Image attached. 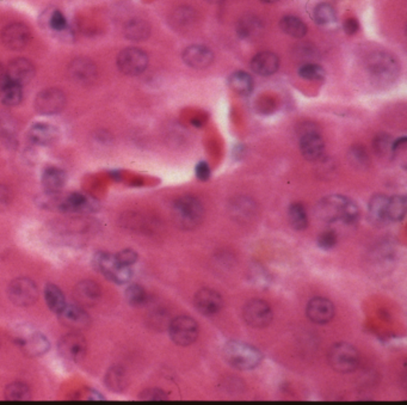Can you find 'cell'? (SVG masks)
I'll list each match as a JSON object with an SVG mask.
<instances>
[{
    "instance_id": "cell-41",
    "label": "cell",
    "mask_w": 407,
    "mask_h": 405,
    "mask_svg": "<svg viewBox=\"0 0 407 405\" xmlns=\"http://www.w3.org/2000/svg\"><path fill=\"white\" fill-rule=\"evenodd\" d=\"M48 27L55 32H65L69 28V23L67 19L64 14L60 12L59 10H54L51 11L49 16H48Z\"/></svg>"
},
{
    "instance_id": "cell-8",
    "label": "cell",
    "mask_w": 407,
    "mask_h": 405,
    "mask_svg": "<svg viewBox=\"0 0 407 405\" xmlns=\"http://www.w3.org/2000/svg\"><path fill=\"white\" fill-rule=\"evenodd\" d=\"M8 294L16 306L27 308L36 303L38 290L34 281L27 277H19L10 284Z\"/></svg>"
},
{
    "instance_id": "cell-39",
    "label": "cell",
    "mask_w": 407,
    "mask_h": 405,
    "mask_svg": "<svg viewBox=\"0 0 407 405\" xmlns=\"http://www.w3.org/2000/svg\"><path fill=\"white\" fill-rule=\"evenodd\" d=\"M126 299L132 306H141L147 300L146 290L140 285H130L126 290Z\"/></svg>"
},
{
    "instance_id": "cell-46",
    "label": "cell",
    "mask_w": 407,
    "mask_h": 405,
    "mask_svg": "<svg viewBox=\"0 0 407 405\" xmlns=\"http://www.w3.org/2000/svg\"><path fill=\"white\" fill-rule=\"evenodd\" d=\"M115 256H116L117 261H119L121 264L127 266V267H132L134 263L137 262V258H139L137 253L132 249L122 250V251L116 253Z\"/></svg>"
},
{
    "instance_id": "cell-14",
    "label": "cell",
    "mask_w": 407,
    "mask_h": 405,
    "mask_svg": "<svg viewBox=\"0 0 407 405\" xmlns=\"http://www.w3.org/2000/svg\"><path fill=\"white\" fill-rule=\"evenodd\" d=\"M58 349L64 359L72 362H79L85 356L87 342L85 337L79 334H67L60 340Z\"/></svg>"
},
{
    "instance_id": "cell-51",
    "label": "cell",
    "mask_w": 407,
    "mask_h": 405,
    "mask_svg": "<svg viewBox=\"0 0 407 405\" xmlns=\"http://www.w3.org/2000/svg\"><path fill=\"white\" fill-rule=\"evenodd\" d=\"M261 3H266V4H275L277 3L279 0H261Z\"/></svg>"
},
{
    "instance_id": "cell-16",
    "label": "cell",
    "mask_w": 407,
    "mask_h": 405,
    "mask_svg": "<svg viewBox=\"0 0 407 405\" xmlns=\"http://www.w3.org/2000/svg\"><path fill=\"white\" fill-rule=\"evenodd\" d=\"M69 74L74 83L89 86L96 82L98 71L90 59L78 58L69 64Z\"/></svg>"
},
{
    "instance_id": "cell-25",
    "label": "cell",
    "mask_w": 407,
    "mask_h": 405,
    "mask_svg": "<svg viewBox=\"0 0 407 405\" xmlns=\"http://www.w3.org/2000/svg\"><path fill=\"white\" fill-rule=\"evenodd\" d=\"M59 138V130L49 124H35L29 129L30 141L40 146H49Z\"/></svg>"
},
{
    "instance_id": "cell-32",
    "label": "cell",
    "mask_w": 407,
    "mask_h": 405,
    "mask_svg": "<svg viewBox=\"0 0 407 405\" xmlns=\"http://www.w3.org/2000/svg\"><path fill=\"white\" fill-rule=\"evenodd\" d=\"M279 27L284 34L294 38H302L307 34V25L296 16H284L279 22Z\"/></svg>"
},
{
    "instance_id": "cell-22",
    "label": "cell",
    "mask_w": 407,
    "mask_h": 405,
    "mask_svg": "<svg viewBox=\"0 0 407 405\" xmlns=\"http://www.w3.org/2000/svg\"><path fill=\"white\" fill-rule=\"evenodd\" d=\"M101 288L100 285L91 280H84L79 282L74 288V297L79 305L91 308L101 299Z\"/></svg>"
},
{
    "instance_id": "cell-43",
    "label": "cell",
    "mask_w": 407,
    "mask_h": 405,
    "mask_svg": "<svg viewBox=\"0 0 407 405\" xmlns=\"http://www.w3.org/2000/svg\"><path fill=\"white\" fill-rule=\"evenodd\" d=\"M192 21H194V14H192L191 10L188 8L177 10V12H174L172 16V23L177 25L178 28L187 27L189 23H191Z\"/></svg>"
},
{
    "instance_id": "cell-2",
    "label": "cell",
    "mask_w": 407,
    "mask_h": 405,
    "mask_svg": "<svg viewBox=\"0 0 407 405\" xmlns=\"http://www.w3.org/2000/svg\"><path fill=\"white\" fill-rule=\"evenodd\" d=\"M367 72L377 86H388L398 79L400 64L398 59L387 51H375L367 60Z\"/></svg>"
},
{
    "instance_id": "cell-27",
    "label": "cell",
    "mask_w": 407,
    "mask_h": 405,
    "mask_svg": "<svg viewBox=\"0 0 407 405\" xmlns=\"http://www.w3.org/2000/svg\"><path fill=\"white\" fill-rule=\"evenodd\" d=\"M67 176L64 170L59 167H48L42 175V187L45 193L58 194L64 189Z\"/></svg>"
},
{
    "instance_id": "cell-6",
    "label": "cell",
    "mask_w": 407,
    "mask_h": 405,
    "mask_svg": "<svg viewBox=\"0 0 407 405\" xmlns=\"http://www.w3.org/2000/svg\"><path fill=\"white\" fill-rule=\"evenodd\" d=\"M329 362L336 372L350 373L358 367L360 354L353 345L344 342L336 343L329 349Z\"/></svg>"
},
{
    "instance_id": "cell-26",
    "label": "cell",
    "mask_w": 407,
    "mask_h": 405,
    "mask_svg": "<svg viewBox=\"0 0 407 405\" xmlns=\"http://www.w3.org/2000/svg\"><path fill=\"white\" fill-rule=\"evenodd\" d=\"M387 203H388V198L386 195L377 194L371 198L368 206V218L373 225L384 226L388 222Z\"/></svg>"
},
{
    "instance_id": "cell-13",
    "label": "cell",
    "mask_w": 407,
    "mask_h": 405,
    "mask_svg": "<svg viewBox=\"0 0 407 405\" xmlns=\"http://www.w3.org/2000/svg\"><path fill=\"white\" fill-rule=\"evenodd\" d=\"M300 150L302 156L307 161H319L323 157L325 151V143L324 139L316 128L308 127L303 129L300 137Z\"/></svg>"
},
{
    "instance_id": "cell-24",
    "label": "cell",
    "mask_w": 407,
    "mask_h": 405,
    "mask_svg": "<svg viewBox=\"0 0 407 405\" xmlns=\"http://www.w3.org/2000/svg\"><path fill=\"white\" fill-rule=\"evenodd\" d=\"M264 29V24L256 14H245L239 19L235 32L238 36L243 40H255L261 36Z\"/></svg>"
},
{
    "instance_id": "cell-38",
    "label": "cell",
    "mask_w": 407,
    "mask_h": 405,
    "mask_svg": "<svg viewBox=\"0 0 407 405\" xmlns=\"http://www.w3.org/2000/svg\"><path fill=\"white\" fill-rule=\"evenodd\" d=\"M299 76L306 80L312 82H321L325 78V69H323L321 65L314 64V62H307L302 65L299 69Z\"/></svg>"
},
{
    "instance_id": "cell-42",
    "label": "cell",
    "mask_w": 407,
    "mask_h": 405,
    "mask_svg": "<svg viewBox=\"0 0 407 405\" xmlns=\"http://www.w3.org/2000/svg\"><path fill=\"white\" fill-rule=\"evenodd\" d=\"M392 145H393V141L387 134L376 135L375 140H374V150H375L376 154L387 156L388 153H392Z\"/></svg>"
},
{
    "instance_id": "cell-36",
    "label": "cell",
    "mask_w": 407,
    "mask_h": 405,
    "mask_svg": "<svg viewBox=\"0 0 407 405\" xmlns=\"http://www.w3.org/2000/svg\"><path fill=\"white\" fill-rule=\"evenodd\" d=\"M4 395L8 401H29L32 398L30 387L22 382L9 384L5 389Z\"/></svg>"
},
{
    "instance_id": "cell-23",
    "label": "cell",
    "mask_w": 407,
    "mask_h": 405,
    "mask_svg": "<svg viewBox=\"0 0 407 405\" xmlns=\"http://www.w3.org/2000/svg\"><path fill=\"white\" fill-rule=\"evenodd\" d=\"M279 67V56L272 51H261L253 56L251 69L255 73L261 77H268L277 72Z\"/></svg>"
},
{
    "instance_id": "cell-7",
    "label": "cell",
    "mask_w": 407,
    "mask_h": 405,
    "mask_svg": "<svg viewBox=\"0 0 407 405\" xmlns=\"http://www.w3.org/2000/svg\"><path fill=\"white\" fill-rule=\"evenodd\" d=\"M169 334L176 345L188 347L198 337V324L189 316H178L170 323Z\"/></svg>"
},
{
    "instance_id": "cell-45",
    "label": "cell",
    "mask_w": 407,
    "mask_h": 405,
    "mask_svg": "<svg viewBox=\"0 0 407 405\" xmlns=\"http://www.w3.org/2000/svg\"><path fill=\"white\" fill-rule=\"evenodd\" d=\"M337 243V235L334 231H325L318 238V245L323 250H329Z\"/></svg>"
},
{
    "instance_id": "cell-37",
    "label": "cell",
    "mask_w": 407,
    "mask_h": 405,
    "mask_svg": "<svg viewBox=\"0 0 407 405\" xmlns=\"http://www.w3.org/2000/svg\"><path fill=\"white\" fill-rule=\"evenodd\" d=\"M288 217L289 222L294 230L303 231L308 225L306 209L301 203H293L289 207Z\"/></svg>"
},
{
    "instance_id": "cell-50",
    "label": "cell",
    "mask_w": 407,
    "mask_h": 405,
    "mask_svg": "<svg viewBox=\"0 0 407 405\" xmlns=\"http://www.w3.org/2000/svg\"><path fill=\"white\" fill-rule=\"evenodd\" d=\"M9 203V193L4 187H0V206Z\"/></svg>"
},
{
    "instance_id": "cell-28",
    "label": "cell",
    "mask_w": 407,
    "mask_h": 405,
    "mask_svg": "<svg viewBox=\"0 0 407 405\" xmlns=\"http://www.w3.org/2000/svg\"><path fill=\"white\" fill-rule=\"evenodd\" d=\"M23 100V90L22 85L14 83L10 80L5 76L3 80L0 82V101L4 103L5 106H19Z\"/></svg>"
},
{
    "instance_id": "cell-29",
    "label": "cell",
    "mask_w": 407,
    "mask_h": 405,
    "mask_svg": "<svg viewBox=\"0 0 407 405\" xmlns=\"http://www.w3.org/2000/svg\"><path fill=\"white\" fill-rule=\"evenodd\" d=\"M104 382H106V386L109 389L110 391L121 393L128 386L127 372L121 366H114L106 372Z\"/></svg>"
},
{
    "instance_id": "cell-30",
    "label": "cell",
    "mask_w": 407,
    "mask_h": 405,
    "mask_svg": "<svg viewBox=\"0 0 407 405\" xmlns=\"http://www.w3.org/2000/svg\"><path fill=\"white\" fill-rule=\"evenodd\" d=\"M151 34L150 24L140 19H130L124 27V35L130 41H145Z\"/></svg>"
},
{
    "instance_id": "cell-10",
    "label": "cell",
    "mask_w": 407,
    "mask_h": 405,
    "mask_svg": "<svg viewBox=\"0 0 407 405\" xmlns=\"http://www.w3.org/2000/svg\"><path fill=\"white\" fill-rule=\"evenodd\" d=\"M148 56L139 48H126L117 56V67L126 76H139L145 72Z\"/></svg>"
},
{
    "instance_id": "cell-9",
    "label": "cell",
    "mask_w": 407,
    "mask_h": 405,
    "mask_svg": "<svg viewBox=\"0 0 407 405\" xmlns=\"http://www.w3.org/2000/svg\"><path fill=\"white\" fill-rule=\"evenodd\" d=\"M244 321L253 329H263L270 324L274 313L270 305L264 300H250L243 310Z\"/></svg>"
},
{
    "instance_id": "cell-1",
    "label": "cell",
    "mask_w": 407,
    "mask_h": 405,
    "mask_svg": "<svg viewBox=\"0 0 407 405\" xmlns=\"http://www.w3.org/2000/svg\"><path fill=\"white\" fill-rule=\"evenodd\" d=\"M316 217L324 222H337L353 225L360 219V208L353 200L343 195H329L321 200L316 209Z\"/></svg>"
},
{
    "instance_id": "cell-52",
    "label": "cell",
    "mask_w": 407,
    "mask_h": 405,
    "mask_svg": "<svg viewBox=\"0 0 407 405\" xmlns=\"http://www.w3.org/2000/svg\"><path fill=\"white\" fill-rule=\"evenodd\" d=\"M207 1H209L211 4H220V3H224V0H207Z\"/></svg>"
},
{
    "instance_id": "cell-21",
    "label": "cell",
    "mask_w": 407,
    "mask_h": 405,
    "mask_svg": "<svg viewBox=\"0 0 407 405\" xmlns=\"http://www.w3.org/2000/svg\"><path fill=\"white\" fill-rule=\"evenodd\" d=\"M35 76V66L25 58H19L11 61L8 67L6 77L19 85L30 83Z\"/></svg>"
},
{
    "instance_id": "cell-4",
    "label": "cell",
    "mask_w": 407,
    "mask_h": 405,
    "mask_svg": "<svg viewBox=\"0 0 407 405\" xmlns=\"http://www.w3.org/2000/svg\"><path fill=\"white\" fill-rule=\"evenodd\" d=\"M172 216L181 229L194 230L203 220L205 208L198 198L191 195H184L174 201Z\"/></svg>"
},
{
    "instance_id": "cell-11",
    "label": "cell",
    "mask_w": 407,
    "mask_h": 405,
    "mask_svg": "<svg viewBox=\"0 0 407 405\" xmlns=\"http://www.w3.org/2000/svg\"><path fill=\"white\" fill-rule=\"evenodd\" d=\"M66 96L60 89H45L38 93L35 100L37 113L42 115H56L64 111Z\"/></svg>"
},
{
    "instance_id": "cell-15",
    "label": "cell",
    "mask_w": 407,
    "mask_h": 405,
    "mask_svg": "<svg viewBox=\"0 0 407 405\" xmlns=\"http://www.w3.org/2000/svg\"><path fill=\"white\" fill-rule=\"evenodd\" d=\"M32 40V30L25 24L12 23L5 27L1 32V41L11 51H21Z\"/></svg>"
},
{
    "instance_id": "cell-49",
    "label": "cell",
    "mask_w": 407,
    "mask_h": 405,
    "mask_svg": "<svg viewBox=\"0 0 407 405\" xmlns=\"http://www.w3.org/2000/svg\"><path fill=\"white\" fill-rule=\"evenodd\" d=\"M343 27L344 32H347L348 35H353V34H356V32H358L360 24L357 22V19H348L344 22Z\"/></svg>"
},
{
    "instance_id": "cell-33",
    "label": "cell",
    "mask_w": 407,
    "mask_h": 405,
    "mask_svg": "<svg viewBox=\"0 0 407 405\" xmlns=\"http://www.w3.org/2000/svg\"><path fill=\"white\" fill-rule=\"evenodd\" d=\"M45 298H46V303L48 308L53 311V312L59 314L65 306H66V299H65L64 293L62 290H60L58 286L54 284H48L45 288Z\"/></svg>"
},
{
    "instance_id": "cell-34",
    "label": "cell",
    "mask_w": 407,
    "mask_h": 405,
    "mask_svg": "<svg viewBox=\"0 0 407 405\" xmlns=\"http://www.w3.org/2000/svg\"><path fill=\"white\" fill-rule=\"evenodd\" d=\"M313 19L316 21V23L321 27H329V25L336 23L337 14H336V10L334 9L332 5L321 3L314 8Z\"/></svg>"
},
{
    "instance_id": "cell-20",
    "label": "cell",
    "mask_w": 407,
    "mask_h": 405,
    "mask_svg": "<svg viewBox=\"0 0 407 405\" xmlns=\"http://www.w3.org/2000/svg\"><path fill=\"white\" fill-rule=\"evenodd\" d=\"M59 318L65 327L74 330L86 329L91 324V318L89 313L82 309V306L77 305H66L64 310L59 313Z\"/></svg>"
},
{
    "instance_id": "cell-5",
    "label": "cell",
    "mask_w": 407,
    "mask_h": 405,
    "mask_svg": "<svg viewBox=\"0 0 407 405\" xmlns=\"http://www.w3.org/2000/svg\"><path fill=\"white\" fill-rule=\"evenodd\" d=\"M92 263L96 270L102 273L108 280L113 281L115 284L124 285V284H128L132 279L130 267L121 264L116 256L111 253H103V251L95 253Z\"/></svg>"
},
{
    "instance_id": "cell-12",
    "label": "cell",
    "mask_w": 407,
    "mask_h": 405,
    "mask_svg": "<svg viewBox=\"0 0 407 405\" xmlns=\"http://www.w3.org/2000/svg\"><path fill=\"white\" fill-rule=\"evenodd\" d=\"M17 345L22 348L25 354L32 358L46 354L51 348V343L43 334L36 330H25L16 337Z\"/></svg>"
},
{
    "instance_id": "cell-18",
    "label": "cell",
    "mask_w": 407,
    "mask_h": 405,
    "mask_svg": "<svg viewBox=\"0 0 407 405\" xmlns=\"http://www.w3.org/2000/svg\"><path fill=\"white\" fill-rule=\"evenodd\" d=\"M182 58L185 65L195 69H207L214 61V54L211 48L202 45H192L185 48Z\"/></svg>"
},
{
    "instance_id": "cell-31",
    "label": "cell",
    "mask_w": 407,
    "mask_h": 405,
    "mask_svg": "<svg viewBox=\"0 0 407 405\" xmlns=\"http://www.w3.org/2000/svg\"><path fill=\"white\" fill-rule=\"evenodd\" d=\"M229 85L234 93L242 95V96H247L252 93L255 83H253L251 74L244 72V71H238V72H234L229 77Z\"/></svg>"
},
{
    "instance_id": "cell-48",
    "label": "cell",
    "mask_w": 407,
    "mask_h": 405,
    "mask_svg": "<svg viewBox=\"0 0 407 405\" xmlns=\"http://www.w3.org/2000/svg\"><path fill=\"white\" fill-rule=\"evenodd\" d=\"M196 177L200 181H208L211 177V167L207 161H200L196 165Z\"/></svg>"
},
{
    "instance_id": "cell-44",
    "label": "cell",
    "mask_w": 407,
    "mask_h": 405,
    "mask_svg": "<svg viewBox=\"0 0 407 405\" xmlns=\"http://www.w3.org/2000/svg\"><path fill=\"white\" fill-rule=\"evenodd\" d=\"M233 212L237 217H247L253 213V203L247 198H242V201L237 200L233 205Z\"/></svg>"
},
{
    "instance_id": "cell-3",
    "label": "cell",
    "mask_w": 407,
    "mask_h": 405,
    "mask_svg": "<svg viewBox=\"0 0 407 405\" xmlns=\"http://www.w3.org/2000/svg\"><path fill=\"white\" fill-rule=\"evenodd\" d=\"M224 360L240 371L255 369L261 364L263 355L253 345L240 341H231L224 345Z\"/></svg>"
},
{
    "instance_id": "cell-40",
    "label": "cell",
    "mask_w": 407,
    "mask_h": 405,
    "mask_svg": "<svg viewBox=\"0 0 407 405\" xmlns=\"http://www.w3.org/2000/svg\"><path fill=\"white\" fill-rule=\"evenodd\" d=\"M349 159L353 166L357 169H364L369 164V157L367 154V151L361 145L353 146L350 152H349Z\"/></svg>"
},
{
    "instance_id": "cell-47",
    "label": "cell",
    "mask_w": 407,
    "mask_h": 405,
    "mask_svg": "<svg viewBox=\"0 0 407 405\" xmlns=\"http://www.w3.org/2000/svg\"><path fill=\"white\" fill-rule=\"evenodd\" d=\"M167 398L169 396L161 389H150L140 395V400L142 401H165Z\"/></svg>"
},
{
    "instance_id": "cell-35",
    "label": "cell",
    "mask_w": 407,
    "mask_h": 405,
    "mask_svg": "<svg viewBox=\"0 0 407 405\" xmlns=\"http://www.w3.org/2000/svg\"><path fill=\"white\" fill-rule=\"evenodd\" d=\"M406 214V198L403 195H395L388 198L387 216L389 221H402Z\"/></svg>"
},
{
    "instance_id": "cell-19",
    "label": "cell",
    "mask_w": 407,
    "mask_h": 405,
    "mask_svg": "<svg viewBox=\"0 0 407 405\" xmlns=\"http://www.w3.org/2000/svg\"><path fill=\"white\" fill-rule=\"evenodd\" d=\"M306 313L307 317L310 318L312 322L316 324H326L331 322L334 318V303L323 297H316L307 305Z\"/></svg>"
},
{
    "instance_id": "cell-17",
    "label": "cell",
    "mask_w": 407,
    "mask_h": 405,
    "mask_svg": "<svg viewBox=\"0 0 407 405\" xmlns=\"http://www.w3.org/2000/svg\"><path fill=\"white\" fill-rule=\"evenodd\" d=\"M194 305L203 316H216L222 309V298L216 290L202 288L194 297Z\"/></svg>"
}]
</instances>
